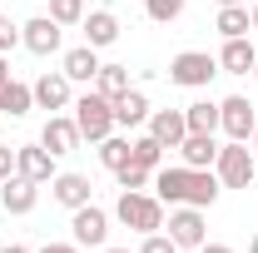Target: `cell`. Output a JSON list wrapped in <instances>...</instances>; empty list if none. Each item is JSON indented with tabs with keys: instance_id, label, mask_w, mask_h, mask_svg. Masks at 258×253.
Here are the masks:
<instances>
[{
	"instance_id": "6da1fadb",
	"label": "cell",
	"mask_w": 258,
	"mask_h": 253,
	"mask_svg": "<svg viewBox=\"0 0 258 253\" xmlns=\"http://www.w3.org/2000/svg\"><path fill=\"white\" fill-rule=\"evenodd\" d=\"M219 174L214 169H189V164H159L154 169V199L159 204H194V209H214L219 199Z\"/></svg>"
},
{
	"instance_id": "7a4b0ae2",
	"label": "cell",
	"mask_w": 258,
	"mask_h": 253,
	"mask_svg": "<svg viewBox=\"0 0 258 253\" xmlns=\"http://www.w3.org/2000/svg\"><path fill=\"white\" fill-rule=\"evenodd\" d=\"M70 109H75V124H80V139L99 144V139H109V134H114V99H104V95L95 90V85H90L85 95L75 99Z\"/></svg>"
},
{
	"instance_id": "3957f363",
	"label": "cell",
	"mask_w": 258,
	"mask_h": 253,
	"mask_svg": "<svg viewBox=\"0 0 258 253\" xmlns=\"http://www.w3.org/2000/svg\"><path fill=\"white\" fill-rule=\"evenodd\" d=\"M114 219L124 223V228H134V233H159L164 228V204L154 199V194H129L119 189V204H114Z\"/></svg>"
},
{
	"instance_id": "277c9868",
	"label": "cell",
	"mask_w": 258,
	"mask_h": 253,
	"mask_svg": "<svg viewBox=\"0 0 258 253\" xmlns=\"http://www.w3.org/2000/svg\"><path fill=\"white\" fill-rule=\"evenodd\" d=\"M214 75H219V55L209 50H184L169 60V85H184V90H209Z\"/></svg>"
},
{
	"instance_id": "5b68a950",
	"label": "cell",
	"mask_w": 258,
	"mask_h": 253,
	"mask_svg": "<svg viewBox=\"0 0 258 253\" xmlns=\"http://www.w3.org/2000/svg\"><path fill=\"white\" fill-rule=\"evenodd\" d=\"M253 164H258V159L248 154V144L228 139V144H219L214 174H219V184H224V189H248V184H253Z\"/></svg>"
},
{
	"instance_id": "8992f818",
	"label": "cell",
	"mask_w": 258,
	"mask_h": 253,
	"mask_svg": "<svg viewBox=\"0 0 258 253\" xmlns=\"http://www.w3.org/2000/svg\"><path fill=\"white\" fill-rule=\"evenodd\" d=\"M70 228H75V243H80V248H104V243H109V214H104L99 204L70 209Z\"/></svg>"
},
{
	"instance_id": "52a82bcc",
	"label": "cell",
	"mask_w": 258,
	"mask_h": 253,
	"mask_svg": "<svg viewBox=\"0 0 258 253\" xmlns=\"http://www.w3.org/2000/svg\"><path fill=\"white\" fill-rule=\"evenodd\" d=\"M164 228H169V238H174L179 248H199V243L209 238L204 209H194V204H174V209H169V219H164Z\"/></svg>"
},
{
	"instance_id": "ba28073f",
	"label": "cell",
	"mask_w": 258,
	"mask_h": 253,
	"mask_svg": "<svg viewBox=\"0 0 258 253\" xmlns=\"http://www.w3.org/2000/svg\"><path fill=\"white\" fill-rule=\"evenodd\" d=\"M253 124H258V109H253V104H248L243 95H228V99H219V129H224L228 139L248 144V139H253Z\"/></svg>"
},
{
	"instance_id": "9c48e42d",
	"label": "cell",
	"mask_w": 258,
	"mask_h": 253,
	"mask_svg": "<svg viewBox=\"0 0 258 253\" xmlns=\"http://www.w3.org/2000/svg\"><path fill=\"white\" fill-rule=\"evenodd\" d=\"M60 40H64V25L50 20V15H35V20L20 25V45L30 55H60Z\"/></svg>"
},
{
	"instance_id": "30bf717a",
	"label": "cell",
	"mask_w": 258,
	"mask_h": 253,
	"mask_svg": "<svg viewBox=\"0 0 258 253\" xmlns=\"http://www.w3.org/2000/svg\"><path fill=\"white\" fill-rule=\"evenodd\" d=\"M30 95H35V104L50 109V114H64V109L75 104V90H70V75H64V70H55V75L45 70V75L30 85Z\"/></svg>"
},
{
	"instance_id": "8fae6325",
	"label": "cell",
	"mask_w": 258,
	"mask_h": 253,
	"mask_svg": "<svg viewBox=\"0 0 258 253\" xmlns=\"http://www.w3.org/2000/svg\"><path fill=\"white\" fill-rule=\"evenodd\" d=\"M40 144L50 149V154H75L85 139H80V124H75V114H50L45 119V129H40Z\"/></svg>"
},
{
	"instance_id": "7c38bea8",
	"label": "cell",
	"mask_w": 258,
	"mask_h": 253,
	"mask_svg": "<svg viewBox=\"0 0 258 253\" xmlns=\"http://www.w3.org/2000/svg\"><path fill=\"white\" fill-rule=\"evenodd\" d=\"M35 204H40V184L35 179H25V174H10V179H0V209L5 214H30Z\"/></svg>"
},
{
	"instance_id": "4fadbf2b",
	"label": "cell",
	"mask_w": 258,
	"mask_h": 253,
	"mask_svg": "<svg viewBox=\"0 0 258 253\" xmlns=\"http://www.w3.org/2000/svg\"><path fill=\"white\" fill-rule=\"evenodd\" d=\"M15 174H25L35 184H50V179H55V154H50L45 144H20V149H15Z\"/></svg>"
},
{
	"instance_id": "5bb4252c",
	"label": "cell",
	"mask_w": 258,
	"mask_h": 253,
	"mask_svg": "<svg viewBox=\"0 0 258 253\" xmlns=\"http://www.w3.org/2000/svg\"><path fill=\"white\" fill-rule=\"evenodd\" d=\"M60 70L70 75V85H95V75H99V50H95V45H75V50H64Z\"/></svg>"
},
{
	"instance_id": "9a60e30c",
	"label": "cell",
	"mask_w": 258,
	"mask_h": 253,
	"mask_svg": "<svg viewBox=\"0 0 258 253\" xmlns=\"http://www.w3.org/2000/svg\"><path fill=\"white\" fill-rule=\"evenodd\" d=\"M85 45H95V50H109L114 40H119V15L114 10H85Z\"/></svg>"
},
{
	"instance_id": "2e32d148",
	"label": "cell",
	"mask_w": 258,
	"mask_h": 253,
	"mask_svg": "<svg viewBox=\"0 0 258 253\" xmlns=\"http://www.w3.org/2000/svg\"><path fill=\"white\" fill-rule=\"evenodd\" d=\"M149 134L159 139L164 149H179V139L189 134V124H184V109H149Z\"/></svg>"
},
{
	"instance_id": "e0dca14e",
	"label": "cell",
	"mask_w": 258,
	"mask_h": 253,
	"mask_svg": "<svg viewBox=\"0 0 258 253\" xmlns=\"http://www.w3.org/2000/svg\"><path fill=\"white\" fill-rule=\"evenodd\" d=\"M214 159H219V139H214V134H184V139H179V164H189V169H214Z\"/></svg>"
},
{
	"instance_id": "ac0fdd59",
	"label": "cell",
	"mask_w": 258,
	"mask_h": 253,
	"mask_svg": "<svg viewBox=\"0 0 258 253\" xmlns=\"http://www.w3.org/2000/svg\"><path fill=\"white\" fill-rule=\"evenodd\" d=\"M139 124H149V99H144V90L129 85L124 95L114 99V129H139Z\"/></svg>"
},
{
	"instance_id": "d6986e66",
	"label": "cell",
	"mask_w": 258,
	"mask_h": 253,
	"mask_svg": "<svg viewBox=\"0 0 258 253\" xmlns=\"http://www.w3.org/2000/svg\"><path fill=\"white\" fill-rule=\"evenodd\" d=\"M253 65H258V50L248 45V35L224 40V50H219V70H224V75H248Z\"/></svg>"
},
{
	"instance_id": "ffe728a7",
	"label": "cell",
	"mask_w": 258,
	"mask_h": 253,
	"mask_svg": "<svg viewBox=\"0 0 258 253\" xmlns=\"http://www.w3.org/2000/svg\"><path fill=\"white\" fill-rule=\"evenodd\" d=\"M50 199L64 204V209H80V204H90V179L85 174H55L50 179Z\"/></svg>"
},
{
	"instance_id": "44dd1931",
	"label": "cell",
	"mask_w": 258,
	"mask_h": 253,
	"mask_svg": "<svg viewBox=\"0 0 258 253\" xmlns=\"http://www.w3.org/2000/svg\"><path fill=\"white\" fill-rule=\"evenodd\" d=\"M30 109H35L30 85H20V80H5V85H0V114H10V119H25Z\"/></svg>"
},
{
	"instance_id": "7402d4cb",
	"label": "cell",
	"mask_w": 258,
	"mask_h": 253,
	"mask_svg": "<svg viewBox=\"0 0 258 253\" xmlns=\"http://www.w3.org/2000/svg\"><path fill=\"white\" fill-rule=\"evenodd\" d=\"M184 124H189V134H219V104L214 99L184 104Z\"/></svg>"
},
{
	"instance_id": "603a6c76",
	"label": "cell",
	"mask_w": 258,
	"mask_h": 253,
	"mask_svg": "<svg viewBox=\"0 0 258 253\" xmlns=\"http://www.w3.org/2000/svg\"><path fill=\"white\" fill-rule=\"evenodd\" d=\"M214 30L224 35V40L248 35V30H253V20H248V5H219V20H214Z\"/></svg>"
},
{
	"instance_id": "cb8c5ba5",
	"label": "cell",
	"mask_w": 258,
	"mask_h": 253,
	"mask_svg": "<svg viewBox=\"0 0 258 253\" xmlns=\"http://www.w3.org/2000/svg\"><path fill=\"white\" fill-rule=\"evenodd\" d=\"M129 164H139V169H159L164 164V144L154 139V134H139V139H129Z\"/></svg>"
},
{
	"instance_id": "d4e9b609",
	"label": "cell",
	"mask_w": 258,
	"mask_h": 253,
	"mask_svg": "<svg viewBox=\"0 0 258 253\" xmlns=\"http://www.w3.org/2000/svg\"><path fill=\"white\" fill-rule=\"evenodd\" d=\"M95 90L104 99H119L129 90V65H99V75H95Z\"/></svg>"
},
{
	"instance_id": "484cf974",
	"label": "cell",
	"mask_w": 258,
	"mask_h": 253,
	"mask_svg": "<svg viewBox=\"0 0 258 253\" xmlns=\"http://www.w3.org/2000/svg\"><path fill=\"white\" fill-rule=\"evenodd\" d=\"M99 164H104L109 174L129 164V139H124V134H109V139H99Z\"/></svg>"
},
{
	"instance_id": "4316f807",
	"label": "cell",
	"mask_w": 258,
	"mask_h": 253,
	"mask_svg": "<svg viewBox=\"0 0 258 253\" xmlns=\"http://www.w3.org/2000/svg\"><path fill=\"white\" fill-rule=\"evenodd\" d=\"M184 5H189V0H144V10H149V20H154V25L179 20V15H184Z\"/></svg>"
},
{
	"instance_id": "83f0119b",
	"label": "cell",
	"mask_w": 258,
	"mask_h": 253,
	"mask_svg": "<svg viewBox=\"0 0 258 253\" xmlns=\"http://www.w3.org/2000/svg\"><path fill=\"white\" fill-rule=\"evenodd\" d=\"M114 179H119V189H129V194H139V189H149V184H154V174H149V169H139V164L114 169Z\"/></svg>"
},
{
	"instance_id": "f1b7e54d",
	"label": "cell",
	"mask_w": 258,
	"mask_h": 253,
	"mask_svg": "<svg viewBox=\"0 0 258 253\" xmlns=\"http://www.w3.org/2000/svg\"><path fill=\"white\" fill-rule=\"evenodd\" d=\"M50 20H60V25H80V20H85V0H50Z\"/></svg>"
},
{
	"instance_id": "f546056e",
	"label": "cell",
	"mask_w": 258,
	"mask_h": 253,
	"mask_svg": "<svg viewBox=\"0 0 258 253\" xmlns=\"http://www.w3.org/2000/svg\"><path fill=\"white\" fill-rule=\"evenodd\" d=\"M134 253H179V243H174V238L159 228V233H144V243H139Z\"/></svg>"
},
{
	"instance_id": "4dcf8cb0",
	"label": "cell",
	"mask_w": 258,
	"mask_h": 253,
	"mask_svg": "<svg viewBox=\"0 0 258 253\" xmlns=\"http://www.w3.org/2000/svg\"><path fill=\"white\" fill-rule=\"evenodd\" d=\"M15 45H20V25H15L10 15H0V55H10Z\"/></svg>"
},
{
	"instance_id": "1f68e13d",
	"label": "cell",
	"mask_w": 258,
	"mask_h": 253,
	"mask_svg": "<svg viewBox=\"0 0 258 253\" xmlns=\"http://www.w3.org/2000/svg\"><path fill=\"white\" fill-rule=\"evenodd\" d=\"M10 174H15V149L0 144V179H10Z\"/></svg>"
},
{
	"instance_id": "d6a6232c",
	"label": "cell",
	"mask_w": 258,
	"mask_h": 253,
	"mask_svg": "<svg viewBox=\"0 0 258 253\" xmlns=\"http://www.w3.org/2000/svg\"><path fill=\"white\" fill-rule=\"evenodd\" d=\"M194 253H233V248H228V243H209V238H204V243H199Z\"/></svg>"
},
{
	"instance_id": "836d02e7",
	"label": "cell",
	"mask_w": 258,
	"mask_h": 253,
	"mask_svg": "<svg viewBox=\"0 0 258 253\" xmlns=\"http://www.w3.org/2000/svg\"><path fill=\"white\" fill-rule=\"evenodd\" d=\"M40 253H80V243H45Z\"/></svg>"
},
{
	"instance_id": "e575fe53",
	"label": "cell",
	"mask_w": 258,
	"mask_h": 253,
	"mask_svg": "<svg viewBox=\"0 0 258 253\" xmlns=\"http://www.w3.org/2000/svg\"><path fill=\"white\" fill-rule=\"evenodd\" d=\"M10 80V55H0V85Z\"/></svg>"
},
{
	"instance_id": "d590c367",
	"label": "cell",
	"mask_w": 258,
	"mask_h": 253,
	"mask_svg": "<svg viewBox=\"0 0 258 253\" xmlns=\"http://www.w3.org/2000/svg\"><path fill=\"white\" fill-rule=\"evenodd\" d=\"M0 253H35V248H25V243H10V248H0Z\"/></svg>"
},
{
	"instance_id": "8d00e7d4",
	"label": "cell",
	"mask_w": 258,
	"mask_h": 253,
	"mask_svg": "<svg viewBox=\"0 0 258 253\" xmlns=\"http://www.w3.org/2000/svg\"><path fill=\"white\" fill-rule=\"evenodd\" d=\"M248 20H253V30H258V0H253V10H248Z\"/></svg>"
},
{
	"instance_id": "74e56055",
	"label": "cell",
	"mask_w": 258,
	"mask_h": 253,
	"mask_svg": "<svg viewBox=\"0 0 258 253\" xmlns=\"http://www.w3.org/2000/svg\"><path fill=\"white\" fill-rule=\"evenodd\" d=\"M248 253H258V233H253V238H248Z\"/></svg>"
},
{
	"instance_id": "f35d334b",
	"label": "cell",
	"mask_w": 258,
	"mask_h": 253,
	"mask_svg": "<svg viewBox=\"0 0 258 253\" xmlns=\"http://www.w3.org/2000/svg\"><path fill=\"white\" fill-rule=\"evenodd\" d=\"M219 5H248V0H219Z\"/></svg>"
},
{
	"instance_id": "ab89813d",
	"label": "cell",
	"mask_w": 258,
	"mask_h": 253,
	"mask_svg": "<svg viewBox=\"0 0 258 253\" xmlns=\"http://www.w3.org/2000/svg\"><path fill=\"white\" fill-rule=\"evenodd\" d=\"M104 253H129V248H104Z\"/></svg>"
},
{
	"instance_id": "60d3db41",
	"label": "cell",
	"mask_w": 258,
	"mask_h": 253,
	"mask_svg": "<svg viewBox=\"0 0 258 253\" xmlns=\"http://www.w3.org/2000/svg\"><path fill=\"white\" fill-rule=\"evenodd\" d=\"M253 149H258V124H253Z\"/></svg>"
},
{
	"instance_id": "b9f144b4",
	"label": "cell",
	"mask_w": 258,
	"mask_h": 253,
	"mask_svg": "<svg viewBox=\"0 0 258 253\" xmlns=\"http://www.w3.org/2000/svg\"><path fill=\"white\" fill-rule=\"evenodd\" d=\"M253 184H258V164H253Z\"/></svg>"
},
{
	"instance_id": "7bdbcfd3",
	"label": "cell",
	"mask_w": 258,
	"mask_h": 253,
	"mask_svg": "<svg viewBox=\"0 0 258 253\" xmlns=\"http://www.w3.org/2000/svg\"><path fill=\"white\" fill-rule=\"evenodd\" d=\"M253 75H258V65H253Z\"/></svg>"
}]
</instances>
